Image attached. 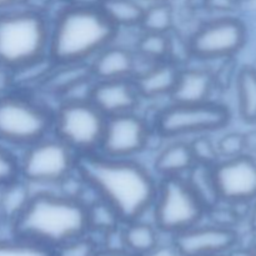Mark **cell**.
<instances>
[{
    "label": "cell",
    "mask_w": 256,
    "mask_h": 256,
    "mask_svg": "<svg viewBox=\"0 0 256 256\" xmlns=\"http://www.w3.org/2000/svg\"><path fill=\"white\" fill-rule=\"evenodd\" d=\"M145 256H182L179 254V252L176 250V248L174 246V244L170 245H158L155 249H152V252H148Z\"/></svg>",
    "instance_id": "cell-34"
},
{
    "label": "cell",
    "mask_w": 256,
    "mask_h": 256,
    "mask_svg": "<svg viewBox=\"0 0 256 256\" xmlns=\"http://www.w3.org/2000/svg\"><path fill=\"white\" fill-rule=\"evenodd\" d=\"M174 28V9L170 2L145 5L139 29L142 32L169 34Z\"/></svg>",
    "instance_id": "cell-25"
},
{
    "label": "cell",
    "mask_w": 256,
    "mask_h": 256,
    "mask_svg": "<svg viewBox=\"0 0 256 256\" xmlns=\"http://www.w3.org/2000/svg\"><path fill=\"white\" fill-rule=\"evenodd\" d=\"M25 0H0V12L22 6Z\"/></svg>",
    "instance_id": "cell-36"
},
{
    "label": "cell",
    "mask_w": 256,
    "mask_h": 256,
    "mask_svg": "<svg viewBox=\"0 0 256 256\" xmlns=\"http://www.w3.org/2000/svg\"><path fill=\"white\" fill-rule=\"evenodd\" d=\"M245 136V148L248 149H256V132H252L249 134H244Z\"/></svg>",
    "instance_id": "cell-39"
},
{
    "label": "cell",
    "mask_w": 256,
    "mask_h": 256,
    "mask_svg": "<svg viewBox=\"0 0 256 256\" xmlns=\"http://www.w3.org/2000/svg\"><path fill=\"white\" fill-rule=\"evenodd\" d=\"M246 36V26L239 18L222 15L200 25L188 39V48L195 59H226L244 48Z\"/></svg>",
    "instance_id": "cell-10"
},
{
    "label": "cell",
    "mask_w": 256,
    "mask_h": 256,
    "mask_svg": "<svg viewBox=\"0 0 256 256\" xmlns=\"http://www.w3.org/2000/svg\"><path fill=\"white\" fill-rule=\"evenodd\" d=\"M212 175L220 202L242 205L256 198V160L252 155L220 159L212 165Z\"/></svg>",
    "instance_id": "cell-12"
},
{
    "label": "cell",
    "mask_w": 256,
    "mask_h": 256,
    "mask_svg": "<svg viewBox=\"0 0 256 256\" xmlns=\"http://www.w3.org/2000/svg\"><path fill=\"white\" fill-rule=\"evenodd\" d=\"M239 242L235 228L198 224L172 235V244L182 256H208L226 254Z\"/></svg>",
    "instance_id": "cell-13"
},
{
    "label": "cell",
    "mask_w": 256,
    "mask_h": 256,
    "mask_svg": "<svg viewBox=\"0 0 256 256\" xmlns=\"http://www.w3.org/2000/svg\"><path fill=\"white\" fill-rule=\"evenodd\" d=\"M208 256H226L225 254H215V255H208Z\"/></svg>",
    "instance_id": "cell-43"
},
{
    "label": "cell",
    "mask_w": 256,
    "mask_h": 256,
    "mask_svg": "<svg viewBox=\"0 0 256 256\" xmlns=\"http://www.w3.org/2000/svg\"><path fill=\"white\" fill-rule=\"evenodd\" d=\"M180 68L170 60L152 62L132 76L135 86L142 99L154 100L170 96L178 80Z\"/></svg>",
    "instance_id": "cell-16"
},
{
    "label": "cell",
    "mask_w": 256,
    "mask_h": 256,
    "mask_svg": "<svg viewBox=\"0 0 256 256\" xmlns=\"http://www.w3.org/2000/svg\"><path fill=\"white\" fill-rule=\"evenodd\" d=\"M195 162L212 166L220 160V155L216 149V142H212L208 134L196 135L194 140L189 142Z\"/></svg>",
    "instance_id": "cell-30"
},
{
    "label": "cell",
    "mask_w": 256,
    "mask_h": 256,
    "mask_svg": "<svg viewBox=\"0 0 256 256\" xmlns=\"http://www.w3.org/2000/svg\"><path fill=\"white\" fill-rule=\"evenodd\" d=\"M232 120L229 108L209 100L195 104L172 102L155 114L152 129L165 139L202 135L222 130Z\"/></svg>",
    "instance_id": "cell-8"
},
{
    "label": "cell",
    "mask_w": 256,
    "mask_h": 256,
    "mask_svg": "<svg viewBox=\"0 0 256 256\" xmlns=\"http://www.w3.org/2000/svg\"><path fill=\"white\" fill-rule=\"evenodd\" d=\"M100 245L92 234L68 242L52 250V256H95Z\"/></svg>",
    "instance_id": "cell-29"
},
{
    "label": "cell",
    "mask_w": 256,
    "mask_h": 256,
    "mask_svg": "<svg viewBox=\"0 0 256 256\" xmlns=\"http://www.w3.org/2000/svg\"><path fill=\"white\" fill-rule=\"evenodd\" d=\"M0 256H52V250L12 235L0 239Z\"/></svg>",
    "instance_id": "cell-28"
},
{
    "label": "cell",
    "mask_w": 256,
    "mask_h": 256,
    "mask_svg": "<svg viewBox=\"0 0 256 256\" xmlns=\"http://www.w3.org/2000/svg\"><path fill=\"white\" fill-rule=\"evenodd\" d=\"M252 256H256V245H254V246L252 248Z\"/></svg>",
    "instance_id": "cell-42"
},
{
    "label": "cell",
    "mask_w": 256,
    "mask_h": 256,
    "mask_svg": "<svg viewBox=\"0 0 256 256\" xmlns=\"http://www.w3.org/2000/svg\"><path fill=\"white\" fill-rule=\"evenodd\" d=\"M252 208L250 209V216H249V222L252 230H254L256 232V198L252 200Z\"/></svg>",
    "instance_id": "cell-40"
},
{
    "label": "cell",
    "mask_w": 256,
    "mask_h": 256,
    "mask_svg": "<svg viewBox=\"0 0 256 256\" xmlns=\"http://www.w3.org/2000/svg\"><path fill=\"white\" fill-rule=\"evenodd\" d=\"M215 86V76L202 68H180L178 80L170 94L172 102L195 104L209 102Z\"/></svg>",
    "instance_id": "cell-17"
},
{
    "label": "cell",
    "mask_w": 256,
    "mask_h": 256,
    "mask_svg": "<svg viewBox=\"0 0 256 256\" xmlns=\"http://www.w3.org/2000/svg\"><path fill=\"white\" fill-rule=\"evenodd\" d=\"M95 256H140L128 249H108V248H99Z\"/></svg>",
    "instance_id": "cell-35"
},
{
    "label": "cell",
    "mask_w": 256,
    "mask_h": 256,
    "mask_svg": "<svg viewBox=\"0 0 256 256\" xmlns=\"http://www.w3.org/2000/svg\"><path fill=\"white\" fill-rule=\"evenodd\" d=\"M119 29L100 6L65 2L50 20L49 56L56 64L89 62L100 50L115 42Z\"/></svg>",
    "instance_id": "cell-3"
},
{
    "label": "cell",
    "mask_w": 256,
    "mask_h": 256,
    "mask_svg": "<svg viewBox=\"0 0 256 256\" xmlns=\"http://www.w3.org/2000/svg\"><path fill=\"white\" fill-rule=\"evenodd\" d=\"M122 239L128 250L145 256L159 245V230L154 224L134 220L122 224Z\"/></svg>",
    "instance_id": "cell-20"
},
{
    "label": "cell",
    "mask_w": 256,
    "mask_h": 256,
    "mask_svg": "<svg viewBox=\"0 0 256 256\" xmlns=\"http://www.w3.org/2000/svg\"><path fill=\"white\" fill-rule=\"evenodd\" d=\"M152 212L158 230L172 236L200 224L206 215V209L184 176L159 179Z\"/></svg>",
    "instance_id": "cell-9"
},
{
    "label": "cell",
    "mask_w": 256,
    "mask_h": 256,
    "mask_svg": "<svg viewBox=\"0 0 256 256\" xmlns=\"http://www.w3.org/2000/svg\"><path fill=\"white\" fill-rule=\"evenodd\" d=\"M195 164L189 142H174L166 145L156 155L154 169L159 179L172 176H184Z\"/></svg>",
    "instance_id": "cell-19"
},
{
    "label": "cell",
    "mask_w": 256,
    "mask_h": 256,
    "mask_svg": "<svg viewBox=\"0 0 256 256\" xmlns=\"http://www.w3.org/2000/svg\"><path fill=\"white\" fill-rule=\"evenodd\" d=\"M20 179L19 156L15 152L0 142V188Z\"/></svg>",
    "instance_id": "cell-31"
},
{
    "label": "cell",
    "mask_w": 256,
    "mask_h": 256,
    "mask_svg": "<svg viewBox=\"0 0 256 256\" xmlns=\"http://www.w3.org/2000/svg\"><path fill=\"white\" fill-rule=\"evenodd\" d=\"M86 209L89 232H99L104 235L124 224L118 212L100 198L95 196L92 202H88Z\"/></svg>",
    "instance_id": "cell-26"
},
{
    "label": "cell",
    "mask_w": 256,
    "mask_h": 256,
    "mask_svg": "<svg viewBox=\"0 0 256 256\" xmlns=\"http://www.w3.org/2000/svg\"><path fill=\"white\" fill-rule=\"evenodd\" d=\"M140 2H144L148 4H155V2H170V0H140Z\"/></svg>",
    "instance_id": "cell-41"
},
{
    "label": "cell",
    "mask_w": 256,
    "mask_h": 256,
    "mask_svg": "<svg viewBox=\"0 0 256 256\" xmlns=\"http://www.w3.org/2000/svg\"><path fill=\"white\" fill-rule=\"evenodd\" d=\"M216 149L220 155V159L226 158H235L244 154L245 148V136L240 132H229L224 135L219 142H216Z\"/></svg>",
    "instance_id": "cell-32"
},
{
    "label": "cell",
    "mask_w": 256,
    "mask_h": 256,
    "mask_svg": "<svg viewBox=\"0 0 256 256\" xmlns=\"http://www.w3.org/2000/svg\"><path fill=\"white\" fill-rule=\"evenodd\" d=\"M169 34L142 32L138 39L135 54L148 62H164L169 58Z\"/></svg>",
    "instance_id": "cell-27"
},
{
    "label": "cell",
    "mask_w": 256,
    "mask_h": 256,
    "mask_svg": "<svg viewBox=\"0 0 256 256\" xmlns=\"http://www.w3.org/2000/svg\"><path fill=\"white\" fill-rule=\"evenodd\" d=\"M76 172L98 198L118 212L124 224L142 219L152 210L159 179L136 160L100 152L80 155Z\"/></svg>",
    "instance_id": "cell-1"
},
{
    "label": "cell",
    "mask_w": 256,
    "mask_h": 256,
    "mask_svg": "<svg viewBox=\"0 0 256 256\" xmlns=\"http://www.w3.org/2000/svg\"><path fill=\"white\" fill-rule=\"evenodd\" d=\"M100 9L118 28H139L145 5L140 0H102Z\"/></svg>",
    "instance_id": "cell-21"
},
{
    "label": "cell",
    "mask_w": 256,
    "mask_h": 256,
    "mask_svg": "<svg viewBox=\"0 0 256 256\" xmlns=\"http://www.w3.org/2000/svg\"><path fill=\"white\" fill-rule=\"evenodd\" d=\"M89 100L108 118L122 112H135L142 98L132 82V78H129L94 80Z\"/></svg>",
    "instance_id": "cell-14"
},
{
    "label": "cell",
    "mask_w": 256,
    "mask_h": 256,
    "mask_svg": "<svg viewBox=\"0 0 256 256\" xmlns=\"http://www.w3.org/2000/svg\"><path fill=\"white\" fill-rule=\"evenodd\" d=\"M152 125L135 112L108 116L99 152L110 158L134 159L149 145Z\"/></svg>",
    "instance_id": "cell-11"
},
{
    "label": "cell",
    "mask_w": 256,
    "mask_h": 256,
    "mask_svg": "<svg viewBox=\"0 0 256 256\" xmlns=\"http://www.w3.org/2000/svg\"><path fill=\"white\" fill-rule=\"evenodd\" d=\"M225 255L226 256H252V249H246V248H238V246H234L232 249H230Z\"/></svg>",
    "instance_id": "cell-37"
},
{
    "label": "cell",
    "mask_w": 256,
    "mask_h": 256,
    "mask_svg": "<svg viewBox=\"0 0 256 256\" xmlns=\"http://www.w3.org/2000/svg\"><path fill=\"white\" fill-rule=\"evenodd\" d=\"M66 2L80 6H99L102 0H66Z\"/></svg>",
    "instance_id": "cell-38"
},
{
    "label": "cell",
    "mask_w": 256,
    "mask_h": 256,
    "mask_svg": "<svg viewBox=\"0 0 256 256\" xmlns=\"http://www.w3.org/2000/svg\"><path fill=\"white\" fill-rule=\"evenodd\" d=\"M32 194L30 185L22 179L0 188V220L10 224L24 209Z\"/></svg>",
    "instance_id": "cell-23"
},
{
    "label": "cell",
    "mask_w": 256,
    "mask_h": 256,
    "mask_svg": "<svg viewBox=\"0 0 256 256\" xmlns=\"http://www.w3.org/2000/svg\"><path fill=\"white\" fill-rule=\"evenodd\" d=\"M236 94L242 119L256 124V69L244 66L236 78Z\"/></svg>",
    "instance_id": "cell-24"
},
{
    "label": "cell",
    "mask_w": 256,
    "mask_h": 256,
    "mask_svg": "<svg viewBox=\"0 0 256 256\" xmlns=\"http://www.w3.org/2000/svg\"><path fill=\"white\" fill-rule=\"evenodd\" d=\"M205 8L212 12L229 14L230 12L236 9L239 0H202Z\"/></svg>",
    "instance_id": "cell-33"
},
{
    "label": "cell",
    "mask_w": 256,
    "mask_h": 256,
    "mask_svg": "<svg viewBox=\"0 0 256 256\" xmlns=\"http://www.w3.org/2000/svg\"><path fill=\"white\" fill-rule=\"evenodd\" d=\"M79 155L64 142L50 134L22 150L20 179L32 186L59 188L76 172Z\"/></svg>",
    "instance_id": "cell-6"
},
{
    "label": "cell",
    "mask_w": 256,
    "mask_h": 256,
    "mask_svg": "<svg viewBox=\"0 0 256 256\" xmlns=\"http://www.w3.org/2000/svg\"><path fill=\"white\" fill-rule=\"evenodd\" d=\"M89 79H92L89 62H55L40 90L62 99L72 88Z\"/></svg>",
    "instance_id": "cell-18"
},
{
    "label": "cell",
    "mask_w": 256,
    "mask_h": 256,
    "mask_svg": "<svg viewBox=\"0 0 256 256\" xmlns=\"http://www.w3.org/2000/svg\"><path fill=\"white\" fill-rule=\"evenodd\" d=\"M106 116L90 100H64L54 108L52 132L78 155L99 152Z\"/></svg>",
    "instance_id": "cell-7"
},
{
    "label": "cell",
    "mask_w": 256,
    "mask_h": 256,
    "mask_svg": "<svg viewBox=\"0 0 256 256\" xmlns=\"http://www.w3.org/2000/svg\"><path fill=\"white\" fill-rule=\"evenodd\" d=\"M184 178L198 199L205 206L206 212L219 204L220 199L215 186L212 166L195 162L192 169L184 175Z\"/></svg>",
    "instance_id": "cell-22"
},
{
    "label": "cell",
    "mask_w": 256,
    "mask_h": 256,
    "mask_svg": "<svg viewBox=\"0 0 256 256\" xmlns=\"http://www.w3.org/2000/svg\"><path fill=\"white\" fill-rule=\"evenodd\" d=\"M94 80L129 79L136 72V54L112 42L89 62Z\"/></svg>",
    "instance_id": "cell-15"
},
{
    "label": "cell",
    "mask_w": 256,
    "mask_h": 256,
    "mask_svg": "<svg viewBox=\"0 0 256 256\" xmlns=\"http://www.w3.org/2000/svg\"><path fill=\"white\" fill-rule=\"evenodd\" d=\"M50 20L25 6L0 12V68L15 72L49 55Z\"/></svg>",
    "instance_id": "cell-4"
},
{
    "label": "cell",
    "mask_w": 256,
    "mask_h": 256,
    "mask_svg": "<svg viewBox=\"0 0 256 256\" xmlns=\"http://www.w3.org/2000/svg\"><path fill=\"white\" fill-rule=\"evenodd\" d=\"M54 109L32 92L12 89L0 95V142L25 149L52 132Z\"/></svg>",
    "instance_id": "cell-5"
},
{
    "label": "cell",
    "mask_w": 256,
    "mask_h": 256,
    "mask_svg": "<svg viewBox=\"0 0 256 256\" xmlns=\"http://www.w3.org/2000/svg\"><path fill=\"white\" fill-rule=\"evenodd\" d=\"M12 235L48 249L89 234L86 204L62 192H34L10 222Z\"/></svg>",
    "instance_id": "cell-2"
}]
</instances>
